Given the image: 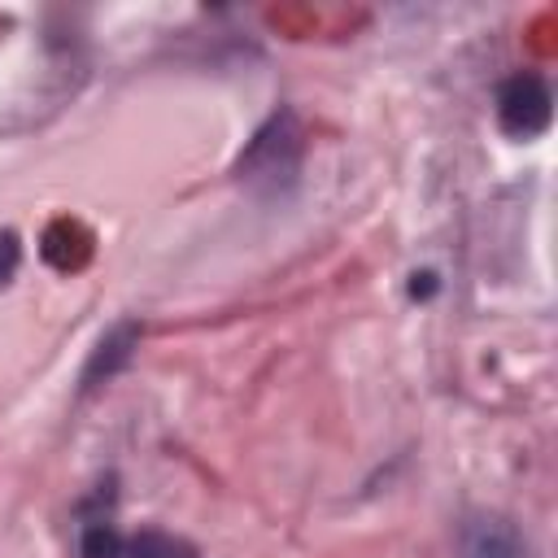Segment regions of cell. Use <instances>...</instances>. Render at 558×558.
<instances>
[{"instance_id":"1","label":"cell","mask_w":558,"mask_h":558,"mask_svg":"<svg viewBox=\"0 0 558 558\" xmlns=\"http://www.w3.org/2000/svg\"><path fill=\"white\" fill-rule=\"evenodd\" d=\"M554 113V96L536 74H514L501 83L497 92V118L510 135H536L549 126Z\"/></svg>"},{"instance_id":"2","label":"cell","mask_w":558,"mask_h":558,"mask_svg":"<svg viewBox=\"0 0 558 558\" xmlns=\"http://www.w3.org/2000/svg\"><path fill=\"white\" fill-rule=\"evenodd\" d=\"M135 349H140V327L135 323H118L113 331H105L100 344L92 349L87 366H83V392L87 388H100L105 379H113L135 357Z\"/></svg>"},{"instance_id":"3","label":"cell","mask_w":558,"mask_h":558,"mask_svg":"<svg viewBox=\"0 0 558 558\" xmlns=\"http://www.w3.org/2000/svg\"><path fill=\"white\" fill-rule=\"evenodd\" d=\"M462 558H532L506 519H471L462 527Z\"/></svg>"},{"instance_id":"4","label":"cell","mask_w":558,"mask_h":558,"mask_svg":"<svg viewBox=\"0 0 558 558\" xmlns=\"http://www.w3.org/2000/svg\"><path fill=\"white\" fill-rule=\"evenodd\" d=\"M118 558H187V549L174 545V541H166V536H157V532H144V536L122 541Z\"/></svg>"},{"instance_id":"5","label":"cell","mask_w":558,"mask_h":558,"mask_svg":"<svg viewBox=\"0 0 558 558\" xmlns=\"http://www.w3.org/2000/svg\"><path fill=\"white\" fill-rule=\"evenodd\" d=\"M122 536L109 523H87L83 527V558H118Z\"/></svg>"},{"instance_id":"6","label":"cell","mask_w":558,"mask_h":558,"mask_svg":"<svg viewBox=\"0 0 558 558\" xmlns=\"http://www.w3.org/2000/svg\"><path fill=\"white\" fill-rule=\"evenodd\" d=\"M17 257H22V244H17V235H13V231H0V283H9V279H13V270H17Z\"/></svg>"},{"instance_id":"7","label":"cell","mask_w":558,"mask_h":558,"mask_svg":"<svg viewBox=\"0 0 558 558\" xmlns=\"http://www.w3.org/2000/svg\"><path fill=\"white\" fill-rule=\"evenodd\" d=\"M432 292H436V275L432 270L410 275V296H432Z\"/></svg>"}]
</instances>
